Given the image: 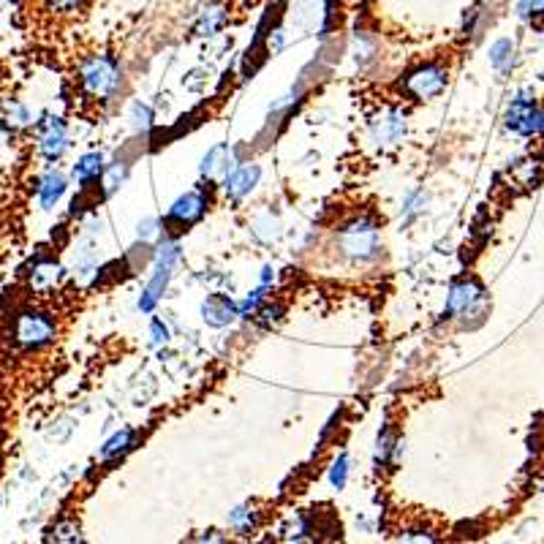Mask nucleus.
<instances>
[{"label":"nucleus","mask_w":544,"mask_h":544,"mask_svg":"<svg viewBox=\"0 0 544 544\" xmlns=\"http://www.w3.org/2000/svg\"><path fill=\"white\" fill-rule=\"evenodd\" d=\"M381 227L370 216H351L335 229V251L351 265H370L381 257Z\"/></svg>","instance_id":"f257e3e1"},{"label":"nucleus","mask_w":544,"mask_h":544,"mask_svg":"<svg viewBox=\"0 0 544 544\" xmlns=\"http://www.w3.org/2000/svg\"><path fill=\"white\" fill-rule=\"evenodd\" d=\"M76 82L85 98L90 101H112L123 90V65L115 55H87L76 65Z\"/></svg>","instance_id":"f03ea898"},{"label":"nucleus","mask_w":544,"mask_h":544,"mask_svg":"<svg viewBox=\"0 0 544 544\" xmlns=\"http://www.w3.org/2000/svg\"><path fill=\"white\" fill-rule=\"evenodd\" d=\"M183 259V246L175 240V237H164L158 246H156V254H153V272H150V280L147 286L142 288L139 294V313H153L158 307V302L164 299L172 277H175V267L180 265Z\"/></svg>","instance_id":"7ed1b4c3"},{"label":"nucleus","mask_w":544,"mask_h":544,"mask_svg":"<svg viewBox=\"0 0 544 544\" xmlns=\"http://www.w3.org/2000/svg\"><path fill=\"white\" fill-rule=\"evenodd\" d=\"M11 332H14V343L22 351L33 354V351H41L55 343L57 318H55V313L41 310V307H22L14 318Z\"/></svg>","instance_id":"20e7f679"},{"label":"nucleus","mask_w":544,"mask_h":544,"mask_svg":"<svg viewBox=\"0 0 544 544\" xmlns=\"http://www.w3.org/2000/svg\"><path fill=\"white\" fill-rule=\"evenodd\" d=\"M449 85V68L444 63H419L400 79V93L411 101H433Z\"/></svg>","instance_id":"39448f33"},{"label":"nucleus","mask_w":544,"mask_h":544,"mask_svg":"<svg viewBox=\"0 0 544 544\" xmlns=\"http://www.w3.org/2000/svg\"><path fill=\"white\" fill-rule=\"evenodd\" d=\"M488 310V291L485 286L466 275L452 280L449 291H447V302L441 310V318L452 321V318H463V316H474V313H485Z\"/></svg>","instance_id":"423d86ee"},{"label":"nucleus","mask_w":544,"mask_h":544,"mask_svg":"<svg viewBox=\"0 0 544 544\" xmlns=\"http://www.w3.org/2000/svg\"><path fill=\"white\" fill-rule=\"evenodd\" d=\"M68 147H71L68 123L60 115H44L35 123V150H38V156L49 166H57V161L68 153Z\"/></svg>","instance_id":"0eeeda50"},{"label":"nucleus","mask_w":544,"mask_h":544,"mask_svg":"<svg viewBox=\"0 0 544 544\" xmlns=\"http://www.w3.org/2000/svg\"><path fill=\"white\" fill-rule=\"evenodd\" d=\"M504 126L518 134V136H539L544 134V106L534 98V96H526L520 93L518 98H512V104L507 106L504 112Z\"/></svg>","instance_id":"6e6552de"},{"label":"nucleus","mask_w":544,"mask_h":544,"mask_svg":"<svg viewBox=\"0 0 544 544\" xmlns=\"http://www.w3.org/2000/svg\"><path fill=\"white\" fill-rule=\"evenodd\" d=\"M210 205H213V199H210L207 188H205V186H196V188L180 194V196L169 205V210H166V216H164V224H166V227L188 229V227L199 224V221L207 216Z\"/></svg>","instance_id":"1a4fd4ad"},{"label":"nucleus","mask_w":544,"mask_h":544,"mask_svg":"<svg viewBox=\"0 0 544 544\" xmlns=\"http://www.w3.org/2000/svg\"><path fill=\"white\" fill-rule=\"evenodd\" d=\"M332 8H335V0H294L286 16V27L302 30V33L321 30L329 22Z\"/></svg>","instance_id":"9d476101"},{"label":"nucleus","mask_w":544,"mask_h":544,"mask_svg":"<svg viewBox=\"0 0 544 544\" xmlns=\"http://www.w3.org/2000/svg\"><path fill=\"white\" fill-rule=\"evenodd\" d=\"M408 134V115L400 106H387L381 109V115L370 123V136L378 147L389 150L398 147Z\"/></svg>","instance_id":"9b49d317"},{"label":"nucleus","mask_w":544,"mask_h":544,"mask_svg":"<svg viewBox=\"0 0 544 544\" xmlns=\"http://www.w3.org/2000/svg\"><path fill=\"white\" fill-rule=\"evenodd\" d=\"M262 183V166L259 164H237L224 180H221V194L229 202H246L257 186Z\"/></svg>","instance_id":"f8f14e48"},{"label":"nucleus","mask_w":544,"mask_h":544,"mask_svg":"<svg viewBox=\"0 0 544 544\" xmlns=\"http://www.w3.org/2000/svg\"><path fill=\"white\" fill-rule=\"evenodd\" d=\"M199 313H202V321L207 327L224 329V327H232L240 318V302L232 299L229 294H224V291H213L202 299Z\"/></svg>","instance_id":"ddd939ff"},{"label":"nucleus","mask_w":544,"mask_h":544,"mask_svg":"<svg viewBox=\"0 0 544 544\" xmlns=\"http://www.w3.org/2000/svg\"><path fill=\"white\" fill-rule=\"evenodd\" d=\"M403 455H406V441L392 430L389 422H384L378 436H376V444H373V468H376V474L392 471L395 466H400Z\"/></svg>","instance_id":"4468645a"},{"label":"nucleus","mask_w":544,"mask_h":544,"mask_svg":"<svg viewBox=\"0 0 544 544\" xmlns=\"http://www.w3.org/2000/svg\"><path fill=\"white\" fill-rule=\"evenodd\" d=\"M63 280H65V267L57 259H52V257L35 259L33 267L27 270V286L38 297H46V294L57 291L63 286Z\"/></svg>","instance_id":"2eb2a0df"},{"label":"nucleus","mask_w":544,"mask_h":544,"mask_svg":"<svg viewBox=\"0 0 544 544\" xmlns=\"http://www.w3.org/2000/svg\"><path fill=\"white\" fill-rule=\"evenodd\" d=\"M235 166H237V161H235V147H232L229 142H218V145H213V147L202 156V161H199V175H202V180L216 183V180H224Z\"/></svg>","instance_id":"dca6fc26"},{"label":"nucleus","mask_w":544,"mask_h":544,"mask_svg":"<svg viewBox=\"0 0 544 544\" xmlns=\"http://www.w3.org/2000/svg\"><path fill=\"white\" fill-rule=\"evenodd\" d=\"M68 191V177L57 166H46L35 180V199L41 210H55Z\"/></svg>","instance_id":"f3484780"},{"label":"nucleus","mask_w":544,"mask_h":544,"mask_svg":"<svg viewBox=\"0 0 544 544\" xmlns=\"http://www.w3.org/2000/svg\"><path fill=\"white\" fill-rule=\"evenodd\" d=\"M227 526H229V531H232L235 537H240V539L254 537V534L262 529V509H259V504H254V501L237 504V507L229 512Z\"/></svg>","instance_id":"a211bd4d"},{"label":"nucleus","mask_w":544,"mask_h":544,"mask_svg":"<svg viewBox=\"0 0 544 544\" xmlns=\"http://www.w3.org/2000/svg\"><path fill=\"white\" fill-rule=\"evenodd\" d=\"M98 248L90 237H82L74 248V262H71V270H74V277L79 283H90L96 275H98Z\"/></svg>","instance_id":"6ab92c4d"},{"label":"nucleus","mask_w":544,"mask_h":544,"mask_svg":"<svg viewBox=\"0 0 544 544\" xmlns=\"http://www.w3.org/2000/svg\"><path fill=\"white\" fill-rule=\"evenodd\" d=\"M106 172V158L104 153L98 150H90V153H82L76 158V164L71 166V177L82 186V188H90L93 183H98Z\"/></svg>","instance_id":"aec40b11"},{"label":"nucleus","mask_w":544,"mask_h":544,"mask_svg":"<svg viewBox=\"0 0 544 544\" xmlns=\"http://www.w3.org/2000/svg\"><path fill=\"white\" fill-rule=\"evenodd\" d=\"M227 22H229V8H227L224 3H210V5H205V8L199 11L194 30H196V35H202V38H216V35L227 27Z\"/></svg>","instance_id":"412c9836"},{"label":"nucleus","mask_w":544,"mask_h":544,"mask_svg":"<svg viewBox=\"0 0 544 544\" xmlns=\"http://www.w3.org/2000/svg\"><path fill=\"white\" fill-rule=\"evenodd\" d=\"M134 444H136V430H134V428H120L117 433H112V436L101 444L98 458H101V463L120 460V458H126V455L134 449Z\"/></svg>","instance_id":"4be33fe9"},{"label":"nucleus","mask_w":544,"mask_h":544,"mask_svg":"<svg viewBox=\"0 0 544 544\" xmlns=\"http://www.w3.org/2000/svg\"><path fill=\"white\" fill-rule=\"evenodd\" d=\"M488 57H490V65L501 74V76H507L515 65H518V41L515 38H496L493 44H490V49H488Z\"/></svg>","instance_id":"5701e85b"},{"label":"nucleus","mask_w":544,"mask_h":544,"mask_svg":"<svg viewBox=\"0 0 544 544\" xmlns=\"http://www.w3.org/2000/svg\"><path fill=\"white\" fill-rule=\"evenodd\" d=\"M310 534H313L310 520L302 512H294V515L286 518V523L280 526L275 539H277V544H307L310 542Z\"/></svg>","instance_id":"b1692460"},{"label":"nucleus","mask_w":544,"mask_h":544,"mask_svg":"<svg viewBox=\"0 0 544 544\" xmlns=\"http://www.w3.org/2000/svg\"><path fill=\"white\" fill-rule=\"evenodd\" d=\"M348 52H351V57L359 68H368L378 55V41L370 30H354Z\"/></svg>","instance_id":"393cba45"},{"label":"nucleus","mask_w":544,"mask_h":544,"mask_svg":"<svg viewBox=\"0 0 544 544\" xmlns=\"http://www.w3.org/2000/svg\"><path fill=\"white\" fill-rule=\"evenodd\" d=\"M44 544H85L82 526L71 518H60L44 534Z\"/></svg>","instance_id":"a878e982"},{"label":"nucleus","mask_w":544,"mask_h":544,"mask_svg":"<svg viewBox=\"0 0 544 544\" xmlns=\"http://www.w3.org/2000/svg\"><path fill=\"white\" fill-rule=\"evenodd\" d=\"M428 202H430V196H428L425 188H411V191L403 196V205H400V218H403V224H414L419 216H425Z\"/></svg>","instance_id":"bb28decb"},{"label":"nucleus","mask_w":544,"mask_h":544,"mask_svg":"<svg viewBox=\"0 0 544 544\" xmlns=\"http://www.w3.org/2000/svg\"><path fill=\"white\" fill-rule=\"evenodd\" d=\"M128 172H131V164L117 158L112 164H106V172L101 177V188H104V196H112L123 188V183L128 180Z\"/></svg>","instance_id":"cd10ccee"},{"label":"nucleus","mask_w":544,"mask_h":544,"mask_svg":"<svg viewBox=\"0 0 544 544\" xmlns=\"http://www.w3.org/2000/svg\"><path fill=\"white\" fill-rule=\"evenodd\" d=\"M251 232H254V237H257L259 243L272 246V243L280 237V221L272 216L270 210H265V213H259V216L254 218V224H251Z\"/></svg>","instance_id":"c85d7f7f"},{"label":"nucleus","mask_w":544,"mask_h":544,"mask_svg":"<svg viewBox=\"0 0 544 544\" xmlns=\"http://www.w3.org/2000/svg\"><path fill=\"white\" fill-rule=\"evenodd\" d=\"M327 479H329V488L332 490H346L348 479H351V455L348 452H340L332 463H329V471H327Z\"/></svg>","instance_id":"c756f323"},{"label":"nucleus","mask_w":544,"mask_h":544,"mask_svg":"<svg viewBox=\"0 0 544 544\" xmlns=\"http://www.w3.org/2000/svg\"><path fill=\"white\" fill-rule=\"evenodd\" d=\"M128 123L136 134H150V128L156 126V112L147 101H134L128 109Z\"/></svg>","instance_id":"7c9ffc66"},{"label":"nucleus","mask_w":544,"mask_h":544,"mask_svg":"<svg viewBox=\"0 0 544 544\" xmlns=\"http://www.w3.org/2000/svg\"><path fill=\"white\" fill-rule=\"evenodd\" d=\"M164 221L158 218V216H145L139 224H136V240L142 243V246H158L161 243V237H164Z\"/></svg>","instance_id":"2f4dec72"},{"label":"nucleus","mask_w":544,"mask_h":544,"mask_svg":"<svg viewBox=\"0 0 544 544\" xmlns=\"http://www.w3.org/2000/svg\"><path fill=\"white\" fill-rule=\"evenodd\" d=\"M5 120H8L11 128H30V126L38 123V120H35V112H33L25 101H11V106H8V112H5Z\"/></svg>","instance_id":"473e14b6"},{"label":"nucleus","mask_w":544,"mask_h":544,"mask_svg":"<svg viewBox=\"0 0 544 544\" xmlns=\"http://www.w3.org/2000/svg\"><path fill=\"white\" fill-rule=\"evenodd\" d=\"M265 302H267V288L257 286V288L248 291L246 299L240 302V318H257V313H259V307H262Z\"/></svg>","instance_id":"72a5a7b5"},{"label":"nucleus","mask_w":544,"mask_h":544,"mask_svg":"<svg viewBox=\"0 0 544 544\" xmlns=\"http://www.w3.org/2000/svg\"><path fill=\"white\" fill-rule=\"evenodd\" d=\"M41 3L55 16H76L79 11H85L90 0H41Z\"/></svg>","instance_id":"f704fd0d"},{"label":"nucleus","mask_w":544,"mask_h":544,"mask_svg":"<svg viewBox=\"0 0 544 544\" xmlns=\"http://www.w3.org/2000/svg\"><path fill=\"white\" fill-rule=\"evenodd\" d=\"M288 44V27L286 25H272L270 30L265 33V46L267 55H280Z\"/></svg>","instance_id":"c9c22d12"},{"label":"nucleus","mask_w":544,"mask_h":544,"mask_svg":"<svg viewBox=\"0 0 544 544\" xmlns=\"http://www.w3.org/2000/svg\"><path fill=\"white\" fill-rule=\"evenodd\" d=\"M283 313H286V307H283V302H265L262 307H259V313H257V321L262 324V327H275V324H280V318H283Z\"/></svg>","instance_id":"e433bc0d"},{"label":"nucleus","mask_w":544,"mask_h":544,"mask_svg":"<svg viewBox=\"0 0 544 544\" xmlns=\"http://www.w3.org/2000/svg\"><path fill=\"white\" fill-rule=\"evenodd\" d=\"M515 11L526 22L544 19V0H515Z\"/></svg>","instance_id":"4c0bfd02"},{"label":"nucleus","mask_w":544,"mask_h":544,"mask_svg":"<svg viewBox=\"0 0 544 544\" xmlns=\"http://www.w3.org/2000/svg\"><path fill=\"white\" fill-rule=\"evenodd\" d=\"M398 544H438V537L428 529H414L398 537Z\"/></svg>","instance_id":"58836bf2"},{"label":"nucleus","mask_w":544,"mask_h":544,"mask_svg":"<svg viewBox=\"0 0 544 544\" xmlns=\"http://www.w3.org/2000/svg\"><path fill=\"white\" fill-rule=\"evenodd\" d=\"M169 327H166V321L164 318H153L150 321V346H166L169 343Z\"/></svg>","instance_id":"ea45409f"},{"label":"nucleus","mask_w":544,"mask_h":544,"mask_svg":"<svg viewBox=\"0 0 544 544\" xmlns=\"http://www.w3.org/2000/svg\"><path fill=\"white\" fill-rule=\"evenodd\" d=\"M191 544H229V539H227V534H221L218 529H207V531L196 534Z\"/></svg>","instance_id":"a19ab883"},{"label":"nucleus","mask_w":544,"mask_h":544,"mask_svg":"<svg viewBox=\"0 0 544 544\" xmlns=\"http://www.w3.org/2000/svg\"><path fill=\"white\" fill-rule=\"evenodd\" d=\"M277 283V270L272 267V265H265L262 267V272H259V283L257 286H262V288H267V291H272V286Z\"/></svg>","instance_id":"79ce46f5"},{"label":"nucleus","mask_w":544,"mask_h":544,"mask_svg":"<svg viewBox=\"0 0 544 544\" xmlns=\"http://www.w3.org/2000/svg\"><path fill=\"white\" fill-rule=\"evenodd\" d=\"M542 490H544V488H542Z\"/></svg>","instance_id":"37998d69"}]
</instances>
